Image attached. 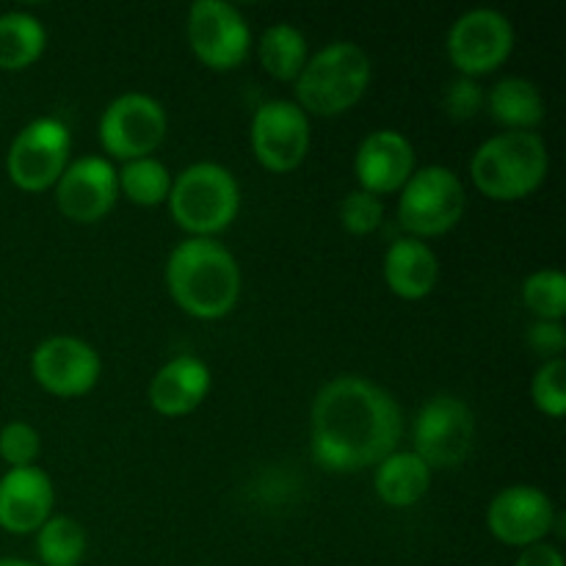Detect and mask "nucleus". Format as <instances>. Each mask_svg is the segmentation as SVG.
<instances>
[{"label": "nucleus", "instance_id": "nucleus-11", "mask_svg": "<svg viewBox=\"0 0 566 566\" xmlns=\"http://www.w3.org/2000/svg\"><path fill=\"white\" fill-rule=\"evenodd\" d=\"M188 44L202 64L235 70L247 61L252 31L241 11L227 0H197L188 11Z\"/></svg>", "mask_w": 566, "mask_h": 566}, {"label": "nucleus", "instance_id": "nucleus-5", "mask_svg": "<svg viewBox=\"0 0 566 566\" xmlns=\"http://www.w3.org/2000/svg\"><path fill=\"white\" fill-rule=\"evenodd\" d=\"M169 210L177 224L191 232V238L219 235L241 210V188L230 169L199 160L171 177Z\"/></svg>", "mask_w": 566, "mask_h": 566}, {"label": "nucleus", "instance_id": "nucleus-3", "mask_svg": "<svg viewBox=\"0 0 566 566\" xmlns=\"http://www.w3.org/2000/svg\"><path fill=\"white\" fill-rule=\"evenodd\" d=\"M551 155L534 130H506L486 138L470 160V177L484 197L514 202L545 182Z\"/></svg>", "mask_w": 566, "mask_h": 566}, {"label": "nucleus", "instance_id": "nucleus-4", "mask_svg": "<svg viewBox=\"0 0 566 566\" xmlns=\"http://www.w3.org/2000/svg\"><path fill=\"white\" fill-rule=\"evenodd\" d=\"M368 83V53L354 42H332L307 59L296 77V105L315 116L346 114L363 99Z\"/></svg>", "mask_w": 566, "mask_h": 566}, {"label": "nucleus", "instance_id": "nucleus-17", "mask_svg": "<svg viewBox=\"0 0 566 566\" xmlns=\"http://www.w3.org/2000/svg\"><path fill=\"white\" fill-rule=\"evenodd\" d=\"M354 171L363 191L376 193V197L401 191L415 175L412 142L398 130H374L359 144Z\"/></svg>", "mask_w": 566, "mask_h": 566}, {"label": "nucleus", "instance_id": "nucleus-34", "mask_svg": "<svg viewBox=\"0 0 566 566\" xmlns=\"http://www.w3.org/2000/svg\"><path fill=\"white\" fill-rule=\"evenodd\" d=\"M492 566H495V564H492Z\"/></svg>", "mask_w": 566, "mask_h": 566}, {"label": "nucleus", "instance_id": "nucleus-22", "mask_svg": "<svg viewBox=\"0 0 566 566\" xmlns=\"http://www.w3.org/2000/svg\"><path fill=\"white\" fill-rule=\"evenodd\" d=\"M48 44V31L42 22L25 11H6L0 14V70H25Z\"/></svg>", "mask_w": 566, "mask_h": 566}, {"label": "nucleus", "instance_id": "nucleus-2", "mask_svg": "<svg viewBox=\"0 0 566 566\" xmlns=\"http://www.w3.org/2000/svg\"><path fill=\"white\" fill-rule=\"evenodd\" d=\"M166 287L191 318H224L241 298V265L213 238H188L166 260Z\"/></svg>", "mask_w": 566, "mask_h": 566}, {"label": "nucleus", "instance_id": "nucleus-12", "mask_svg": "<svg viewBox=\"0 0 566 566\" xmlns=\"http://www.w3.org/2000/svg\"><path fill=\"white\" fill-rule=\"evenodd\" d=\"M252 153L265 169L293 171L310 149V119L291 99H269L260 105L249 127Z\"/></svg>", "mask_w": 566, "mask_h": 566}, {"label": "nucleus", "instance_id": "nucleus-26", "mask_svg": "<svg viewBox=\"0 0 566 566\" xmlns=\"http://www.w3.org/2000/svg\"><path fill=\"white\" fill-rule=\"evenodd\" d=\"M523 302L536 315V321H564L566 276L558 269L534 271L523 282Z\"/></svg>", "mask_w": 566, "mask_h": 566}, {"label": "nucleus", "instance_id": "nucleus-9", "mask_svg": "<svg viewBox=\"0 0 566 566\" xmlns=\"http://www.w3.org/2000/svg\"><path fill=\"white\" fill-rule=\"evenodd\" d=\"M166 119L164 105L142 92L119 94L99 116L97 136L108 155L119 160L149 158L164 144Z\"/></svg>", "mask_w": 566, "mask_h": 566}, {"label": "nucleus", "instance_id": "nucleus-7", "mask_svg": "<svg viewBox=\"0 0 566 566\" xmlns=\"http://www.w3.org/2000/svg\"><path fill=\"white\" fill-rule=\"evenodd\" d=\"M70 127L53 116H42L22 127L6 155L9 180L22 191H48L70 166Z\"/></svg>", "mask_w": 566, "mask_h": 566}, {"label": "nucleus", "instance_id": "nucleus-29", "mask_svg": "<svg viewBox=\"0 0 566 566\" xmlns=\"http://www.w3.org/2000/svg\"><path fill=\"white\" fill-rule=\"evenodd\" d=\"M381 221H385V202L376 193L357 188V191H352L343 199L340 224L352 235H370V232L379 230Z\"/></svg>", "mask_w": 566, "mask_h": 566}, {"label": "nucleus", "instance_id": "nucleus-25", "mask_svg": "<svg viewBox=\"0 0 566 566\" xmlns=\"http://www.w3.org/2000/svg\"><path fill=\"white\" fill-rule=\"evenodd\" d=\"M116 182L119 191L130 199L133 205L142 208H155V205L166 202L171 191V175L158 158H136L127 160L119 171H116Z\"/></svg>", "mask_w": 566, "mask_h": 566}, {"label": "nucleus", "instance_id": "nucleus-8", "mask_svg": "<svg viewBox=\"0 0 566 566\" xmlns=\"http://www.w3.org/2000/svg\"><path fill=\"white\" fill-rule=\"evenodd\" d=\"M415 451L426 462V468L451 470L459 468L473 451L475 415L462 398L434 396L423 403L415 418Z\"/></svg>", "mask_w": 566, "mask_h": 566}, {"label": "nucleus", "instance_id": "nucleus-31", "mask_svg": "<svg viewBox=\"0 0 566 566\" xmlns=\"http://www.w3.org/2000/svg\"><path fill=\"white\" fill-rule=\"evenodd\" d=\"M528 346L547 359H558L566 348L564 321H536L528 329Z\"/></svg>", "mask_w": 566, "mask_h": 566}, {"label": "nucleus", "instance_id": "nucleus-1", "mask_svg": "<svg viewBox=\"0 0 566 566\" xmlns=\"http://www.w3.org/2000/svg\"><path fill=\"white\" fill-rule=\"evenodd\" d=\"M315 462L332 473H359L396 453L403 415L396 398L365 376L326 381L310 415Z\"/></svg>", "mask_w": 566, "mask_h": 566}, {"label": "nucleus", "instance_id": "nucleus-23", "mask_svg": "<svg viewBox=\"0 0 566 566\" xmlns=\"http://www.w3.org/2000/svg\"><path fill=\"white\" fill-rule=\"evenodd\" d=\"M260 64L276 81H296L307 64V36L293 22H276L260 36Z\"/></svg>", "mask_w": 566, "mask_h": 566}, {"label": "nucleus", "instance_id": "nucleus-13", "mask_svg": "<svg viewBox=\"0 0 566 566\" xmlns=\"http://www.w3.org/2000/svg\"><path fill=\"white\" fill-rule=\"evenodd\" d=\"M31 374L39 387L59 398H77L94 390L103 374L99 354L72 335L48 337L31 354Z\"/></svg>", "mask_w": 566, "mask_h": 566}, {"label": "nucleus", "instance_id": "nucleus-21", "mask_svg": "<svg viewBox=\"0 0 566 566\" xmlns=\"http://www.w3.org/2000/svg\"><path fill=\"white\" fill-rule=\"evenodd\" d=\"M490 116L509 130H534L545 119V99L528 77H503L484 97Z\"/></svg>", "mask_w": 566, "mask_h": 566}, {"label": "nucleus", "instance_id": "nucleus-10", "mask_svg": "<svg viewBox=\"0 0 566 566\" xmlns=\"http://www.w3.org/2000/svg\"><path fill=\"white\" fill-rule=\"evenodd\" d=\"M448 59L459 75L479 77L495 72L514 48V28L495 9H470L448 31Z\"/></svg>", "mask_w": 566, "mask_h": 566}, {"label": "nucleus", "instance_id": "nucleus-19", "mask_svg": "<svg viewBox=\"0 0 566 566\" xmlns=\"http://www.w3.org/2000/svg\"><path fill=\"white\" fill-rule=\"evenodd\" d=\"M381 274L396 296L415 302V298H426L437 287L440 260L429 243L418 241V238H398L385 252Z\"/></svg>", "mask_w": 566, "mask_h": 566}, {"label": "nucleus", "instance_id": "nucleus-27", "mask_svg": "<svg viewBox=\"0 0 566 566\" xmlns=\"http://www.w3.org/2000/svg\"><path fill=\"white\" fill-rule=\"evenodd\" d=\"M531 396L539 412L551 418H564L566 412V363L558 359H545L531 381Z\"/></svg>", "mask_w": 566, "mask_h": 566}, {"label": "nucleus", "instance_id": "nucleus-18", "mask_svg": "<svg viewBox=\"0 0 566 566\" xmlns=\"http://www.w3.org/2000/svg\"><path fill=\"white\" fill-rule=\"evenodd\" d=\"M210 390V370L208 365L191 354L169 359L160 365L158 374L149 381V403L158 415L166 418H182L193 412L205 401Z\"/></svg>", "mask_w": 566, "mask_h": 566}, {"label": "nucleus", "instance_id": "nucleus-14", "mask_svg": "<svg viewBox=\"0 0 566 566\" xmlns=\"http://www.w3.org/2000/svg\"><path fill=\"white\" fill-rule=\"evenodd\" d=\"M486 525L503 545L531 547L545 542L556 525V509L542 490L531 484H514L497 492L486 509Z\"/></svg>", "mask_w": 566, "mask_h": 566}, {"label": "nucleus", "instance_id": "nucleus-32", "mask_svg": "<svg viewBox=\"0 0 566 566\" xmlns=\"http://www.w3.org/2000/svg\"><path fill=\"white\" fill-rule=\"evenodd\" d=\"M514 566H564V556L551 542H536V545L523 547Z\"/></svg>", "mask_w": 566, "mask_h": 566}, {"label": "nucleus", "instance_id": "nucleus-6", "mask_svg": "<svg viewBox=\"0 0 566 566\" xmlns=\"http://www.w3.org/2000/svg\"><path fill=\"white\" fill-rule=\"evenodd\" d=\"M464 186L448 166H426L418 169L401 188L398 199V221L409 238L446 235L462 221Z\"/></svg>", "mask_w": 566, "mask_h": 566}, {"label": "nucleus", "instance_id": "nucleus-30", "mask_svg": "<svg viewBox=\"0 0 566 566\" xmlns=\"http://www.w3.org/2000/svg\"><path fill=\"white\" fill-rule=\"evenodd\" d=\"M481 105H484V92H481L475 77H453L446 86V94H442V108H446V114L453 122L473 119L481 111Z\"/></svg>", "mask_w": 566, "mask_h": 566}, {"label": "nucleus", "instance_id": "nucleus-15", "mask_svg": "<svg viewBox=\"0 0 566 566\" xmlns=\"http://www.w3.org/2000/svg\"><path fill=\"white\" fill-rule=\"evenodd\" d=\"M119 197L116 169L99 155L72 160L55 182V205L75 224H94L111 213Z\"/></svg>", "mask_w": 566, "mask_h": 566}, {"label": "nucleus", "instance_id": "nucleus-16", "mask_svg": "<svg viewBox=\"0 0 566 566\" xmlns=\"http://www.w3.org/2000/svg\"><path fill=\"white\" fill-rule=\"evenodd\" d=\"M53 481L36 464L11 468L0 479V528L9 534H36L53 517Z\"/></svg>", "mask_w": 566, "mask_h": 566}, {"label": "nucleus", "instance_id": "nucleus-24", "mask_svg": "<svg viewBox=\"0 0 566 566\" xmlns=\"http://www.w3.org/2000/svg\"><path fill=\"white\" fill-rule=\"evenodd\" d=\"M36 553L39 566H77L86 556V531L77 520L50 517L36 531Z\"/></svg>", "mask_w": 566, "mask_h": 566}, {"label": "nucleus", "instance_id": "nucleus-20", "mask_svg": "<svg viewBox=\"0 0 566 566\" xmlns=\"http://www.w3.org/2000/svg\"><path fill=\"white\" fill-rule=\"evenodd\" d=\"M376 495L392 509H409L426 497L431 486V470L412 451H396L376 464Z\"/></svg>", "mask_w": 566, "mask_h": 566}, {"label": "nucleus", "instance_id": "nucleus-28", "mask_svg": "<svg viewBox=\"0 0 566 566\" xmlns=\"http://www.w3.org/2000/svg\"><path fill=\"white\" fill-rule=\"evenodd\" d=\"M42 451V437L25 420H11L0 429V459L11 468H31Z\"/></svg>", "mask_w": 566, "mask_h": 566}, {"label": "nucleus", "instance_id": "nucleus-33", "mask_svg": "<svg viewBox=\"0 0 566 566\" xmlns=\"http://www.w3.org/2000/svg\"><path fill=\"white\" fill-rule=\"evenodd\" d=\"M0 566H39V564L22 562V558H0Z\"/></svg>", "mask_w": 566, "mask_h": 566}]
</instances>
